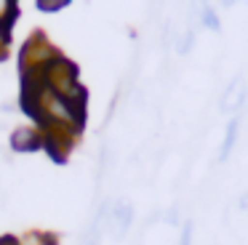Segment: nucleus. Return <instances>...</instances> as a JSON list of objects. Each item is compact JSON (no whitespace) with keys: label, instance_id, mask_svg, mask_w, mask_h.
<instances>
[{"label":"nucleus","instance_id":"f257e3e1","mask_svg":"<svg viewBox=\"0 0 248 245\" xmlns=\"http://www.w3.org/2000/svg\"><path fill=\"white\" fill-rule=\"evenodd\" d=\"M43 80H46V88H51L54 93L64 96L67 101H75V104L86 107V88L78 80V69L62 53L43 67Z\"/></svg>","mask_w":248,"mask_h":245},{"label":"nucleus","instance_id":"f03ea898","mask_svg":"<svg viewBox=\"0 0 248 245\" xmlns=\"http://www.w3.org/2000/svg\"><path fill=\"white\" fill-rule=\"evenodd\" d=\"M43 147V131L38 125H19L11 133V149L19 154H30Z\"/></svg>","mask_w":248,"mask_h":245},{"label":"nucleus","instance_id":"7ed1b4c3","mask_svg":"<svg viewBox=\"0 0 248 245\" xmlns=\"http://www.w3.org/2000/svg\"><path fill=\"white\" fill-rule=\"evenodd\" d=\"M246 96H248V88H246V80L237 75V77L230 80V85L224 88V93H221L219 99V112H240L243 104H246Z\"/></svg>","mask_w":248,"mask_h":245},{"label":"nucleus","instance_id":"20e7f679","mask_svg":"<svg viewBox=\"0 0 248 245\" xmlns=\"http://www.w3.org/2000/svg\"><path fill=\"white\" fill-rule=\"evenodd\" d=\"M237 133H240V115H235L227 125V133H224V141L219 147V163H224L227 157L232 154V147L237 144Z\"/></svg>","mask_w":248,"mask_h":245},{"label":"nucleus","instance_id":"39448f33","mask_svg":"<svg viewBox=\"0 0 248 245\" xmlns=\"http://www.w3.org/2000/svg\"><path fill=\"white\" fill-rule=\"evenodd\" d=\"M16 14H19V8L14 0H0V30H11Z\"/></svg>","mask_w":248,"mask_h":245},{"label":"nucleus","instance_id":"423d86ee","mask_svg":"<svg viewBox=\"0 0 248 245\" xmlns=\"http://www.w3.org/2000/svg\"><path fill=\"white\" fill-rule=\"evenodd\" d=\"M19 245H56V240L43 232H27L24 237H19Z\"/></svg>","mask_w":248,"mask_h":245},{"label":"nucleus","instance_id":"0eeeda50","mask_svg":"<svg viewBox=\"0 0 248 245\" xmlns=\"http://www.w3.org/2000/svg\"><path fill=\"white\" fill-rule=\"evenodd\" d=\"M38 11H46V14H54V11H62L64 5H70V0H38Z\"/></svg>","mask_w":248,"mask_h":245},{"label":"nucleus","instance_id":"6e6552de","mask_svg":"<svg viewBox=\"0 0 248 245\" xmlns=\"http://www.w3.org/2000/svg\"><path fill=\"white\" fill-rule=\"evenodd\" d=\"M200 24H205L208 30L219 32V16L214 14V8H203V11H200Z\"/></svg>","mask_w":248,"mask_h":245},{"label":"nucleus","instance_id":"1a4fd4ad","mask_svg":"<svg viewBox=\"0 0 248 245\" xmlns=\"http://www.w3.org/2000/svg\"><path fill=\"white\" fill-rule=\"evenodd\" d=\"M179 245H192V221L184 224V229H182V240H179Z\"/></svg>","mask_w":248,"mask_h":245},{"label":"nucleus","instance_id":"9d476101","mask_svg":"<svg viewBox=\"0 0 248 245\" xmlns=\"http://www.w3.org/2000/svg\"><path fill=\"white\" fill-rule=\"evenodd\" d=\"M166 216H168V218H166V221H168V224H179V205H173V208H171V211H168V213H166Z\"/></svg>","mask_w":248,"mask_h":245},{"label":"nucleus","instance_id":"9b49d317","mask_svg":"<svg viewBox=\"0 0 248 245\" xmlns=\"http://www.w3.org/2000/svg\"><path fill=\"white\" fill-rule=\"evenodd\" d=\"M240 208H243V211H248V192H243V197H240Z\"/></svg>","mask_w":248,"mask_h":245}]
</instances>
